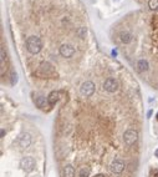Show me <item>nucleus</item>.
<instances>
[{
  "label": "nucleus",
  "mask_w": 158,
  "mask_h": 177,
  "mask_svg": "<svg viewBox=\"0 0 158 177\" xmlns=\"http://www.w3.org/2000/svg\"><path fill=\"white\" fill-rule=\"evenodd\" d=\"M90 175H91V169L86 167V166L79 171V177H90Z\"/></svg>",
  "instance_id": "nucleus-15"
},
{
  "label": "nucleus",
  "mask_w": 158,
  "mask_h": 177,
  "mask_svg": "<svg viewBox=\"0 0 158 177\" xmlns=\"http://www.w3.org/2000/svg\"><path fill=\"white\" fill-rule=\"evenodd\" d=\"M157 120H158V113H157Z\"/></svg>",
  "instance_id": "nucleus-22"
},
{
  "label": "nucleus",
  "mask_w": 158,
  "mask_h": 177,
  "mask_svg": "<svg viewBox=\"0 0 158 177\" xmlns=\"http://www.w3.org/2000/svg\"><path fill=\"white\" fill-rule=\"evenodd\" d=\"M64 177H75V169L72 165H66L64 167Z\"/></svg>",
  "instance_id": "nucleus-14"
},
{
  "label": "nucleus",
  "mask_w": 158,
  "mask_h": 177,
  "mask_svg": "<svg viewBox=\"0 0 158 177\" xmlns=\"http://www.w3.org/2000/svg\"><path fill=\"white\" fill-rule=\"evenodd\" d=\"M148 6H150L151 10H157L158 9V0H150Z\"/></svg>",
  "instance_id": "nucleus-16"
},
{
  "label": "nucleus",
  "mask_w": 158,
  "mask_h": 177,
  "mask_svg": "<svg viewBox=\"0 0 158 177\" xmlns=\"http://www.w3.org/2000/svg\"><path fill=\"white\" fill-rule=\"evenodd\" d=\"M148 67H150V65H148V61H147V60L141 59V60L137 61V70H138L140 72L147 71V70H148Z\"/></svg>",
  "instance_id": "nucleus-12"
},
{
  "label": "nucleus",
  "mask_w": 158,
  "mask_h": 177,
  "mask_svg": "<svg viewBox=\"0 0 158 177\" xmlns=\"http://www.w3.org/2000/svg\"><path fill=\"white\" fill-rule=\"evenodd\" d=\"M124 169H126V163H124V161L121 160V159L113 160V161L111 162V165H110V171H111L112 173H114V175L122 173V172L124 171Z\"/></svg>",
  "instance_id": "nucleus-5"
},
{
  "label": "nucleus",
  "mask_w": 158,
  "mask_h": 177,
  "mask_svg": "<svg viewBox=\"0 0 158 177\" xmlns=\"http://www.w3.org/2000/svg\"><path fill=\"white\" fill-rule=\"evenodd\" d=\"M95 90H96V86H95V84L92 81H85V82H82L81 86H80V92H81V95L82 96H85V97H90L93 95V92Z\"/></svg>",
  "instance_id": "nucleus-4"
},
{
  "label": "nucleus",
  "mask_w": 158,
  "mask_h": 177,
  "mask_svg": "<svg viewBox=\"0 0 158 177\" xmlns=\"http://www.w3.org/2000/svg\"><path fill=\"white\" fill-rule=\"evenodd\" d=\"M116 2H117V0H116Z\"/></svg>",
  "instance_id": "nucleus-23"
},
{
  "label": "nucleus",
  "mask_w": 158,
  "mask_h": 177,
  "mask_svg": "<svg viewBox=\"0 0 158 177\" xmlns=\"http://www.w3.org/2000/svg\"><path fill=\"white\" fill-rule=\"evenodd\" d=\"M85 34H86V28H81L79 30V36L80 38H83V36H85Z\"/></svg>",
  "instance_id": "nucleus-18"
},
{
  "label": "nucleus",
  "mask_w": 158,
  "mask_h": 177,
  "mask_svg": "<svg viewBox=\"0 0 158 177\" xmlns=\"http://www.w3.org/2000/svg\"><path fill=\"white\" fill-rule=\"evenodd\" d=\"M120 39L123 44H130L132 41V35L128 33V31H122L120 34Z\"/></svg>",
  "instance_id": "nucleus-13"
},
{
  "label": "nucleus",
  "mask_w": 158,
  "mask_h": 177,
  "mask_svg": "<svg viewBox=\"0 0 158 177\" xmlns=\"http://www.w3.org/2000/svg\"><path fill=\"white\" fill-rule=\"evenodd\" d=\"M123 141L126 146H133V145L138 141V131L134 129H128L127 131H124L123 133Z\"/></svg>",
  "instance_id": "nucleus-3"
},
{
  "label": "nucleus",
  "mask_w": 158,
  "mask_h": 177,
  "mask_svg": "<svg viewBox=\"0 0 158 177\" xmlns=\"http://www.w3.org/2000/svg\"><path fill=\"white\" fill-rule=\"evenodd\" d=\"M59 53L62 57L65 59H70L73 56V54H75V48H73L72 45L70 44H62L59 49Z\"/></svg>",
  "instance_id": "nucleus-7"
},
{
  "label": "nucleus",
  "mask_w": 158,
  "mask_h": 177,
  "mask_svg": "<svg viewBox=\"0 0 158 177\" xmlns=\"http://www.w3.org/2000/svg\"><path fill=\"white\" fill-rule=\"evenodd\" d=\"M35 160L30 156H26V157H23L21 161H20V167H21L25 172H33L35 170Z\"/></svg>",
  "instance_id": "nucleus-6"
},
{
  "label": "nucleus",
  "mask_w": 158,
  "mask_h": 177,
  "mask_svg": "<svg viewBox=\"0 0 158 177\" xmlns=\"http://www.w3.org/2000/svg\"><path fill=\"white\" fill-rule=\"evenodd\" d=\"M154 156H156V157H158V149L154 151Z\"/></svg>",
  "instance_id": "nucleus-21"
},
{
  "label": "nucleus",
  "mask_w": 158,
  "mask_h": 177,
  "mask_svg": "<svg viewBox=\"0 0 158 177\" xmlns=\"http://www.w3.org/2000/svg\"><path fill=\"white\" fill-rule=\"evenodd\" d=\"M26 49L30 54H39L43 49V41L39 36H29L26 39Z\"/></svg>",
  "instance_id": "nucleus-2"
},
{
  "label": "nucleus",
  "mask_w": 158,
  "mask_h": 177,
  "mask_svg": "<svg viewBox=\"0 0 158 177\" xmlns=\"http://www.w3.org/2000/svg\"><path fill=\"white\" fill-rule=\"evenodd\" d=\"M61 99V92L59 90H54V91H51L49 93V96H47V101H49V105L50 107H54L56 103L59 102V100Z\"/></svg>",
  "instance_id": "nucleus-9"
},
{
  "label": "nucleus",
  "mask_w": 158,
  "mask_h": 177,
  "mask_svg": "<svg viewBox=\"0 0 158 177\" xmlns=\"http://www.w3.org/2000/svg\"><path fill=\"white\" fill-rule=\"evenodd\" d=\"M103 89L106 90L107 92H116L118 90V81L116 79H112V77H108L106 79V81L103 82Z\"/></svg>",
  "instance_id": "nucleus-8"
},
{
  "label": "nucleus",
  "mask_w": 158,
  "mask_h": 177,
  "mask_svg": "<svg viewBox=\"0 0 158 177\" xmlns=\"http://www.w3.org/2000/svg\"><path fill=\"white\" fill-rule=\"evenodd\" d=\"M31 142H33V137H31V135L27 133V132L23 133L21 136H20V139H19V145L23 149H27L31 145Z\"/></svg>",
  "instance_id": "nucleus-10"
},
{
  "label": "nucleus",
  "mask_w": 158,
  "mask_h": 177,
  "mask_svg": "<svg viewBox=\"0 0 158 177\" xmlns=\"http://www.w3.org/2000/svg\"><path fill=\"white\" fill-rule=\"evenodd\" d=\"M35 105L40 109V110H46L47 107H50V105H49V101H47V97L45 99L44 96H37V97H35Z\"/></svg>",
  "instance_id": "nucleus-11"
},
{
  "label": "nucleus",
  "mask_w": 158,
  "mask_h": 177,
  "mask_svg": "<svg viewBox=\"0 0 158 177\" xmlns=\"http://www.w3.org/2000/svg\"><path fill=\"white\" fill-rule=\"evenodd\" d=\"M93 177H106L105 175H101V173H98V175H96V176H93Z\"/></svg>",
  "instance_id": "nucleus-20"
},
{
  "label": "nucleus",
  "mask_w": 158,
  "mask_h": 177,
  "mask_svg": "<svg viewBox=\"0 0 158 177\" xmlns=\"http://www.w3.org/2000/svg\"><path fill=\"white\" fill-rule=\"evenodd\" d=\"M4 135H5V130H4V129H2V139L4 137Z\"/></svg>",
  "instance_id": "nucleus-19"
},
{
  "label": "nucleus",
  "mask_w": 158,
  "mask_h": 177,
  "mask_svg": "<svg viewBox=\"0 0 158 177\" xmlns=\"http://www.w3.org/2000/svg\"><path fill=\"white\" fill-rule=\"evenodd\" d=\"M36 75L41 79H45V77H52L54 75H56V71H55V67L54 65L51 64L49 61H43L40 62L39 65V69L36 71Z\"/></svg>",
  "instance_id": "nucleus-1"
},
{
  "label": "nucleus",
  "mask_w": 158,
  "mask_h": 177,
  "mask_svg": "<svg viewBox=\"0 0 158 177\" xmlns=\"http://www.w3.org/2000/svg\"><path fill=\"white\" fill-rule=\"evenodd\" d=\"M11 85H15L16 82H18V74L16 72H11Z\"/></svg>",
  "instance_id": "nucleus-17"
}]
</instances>
